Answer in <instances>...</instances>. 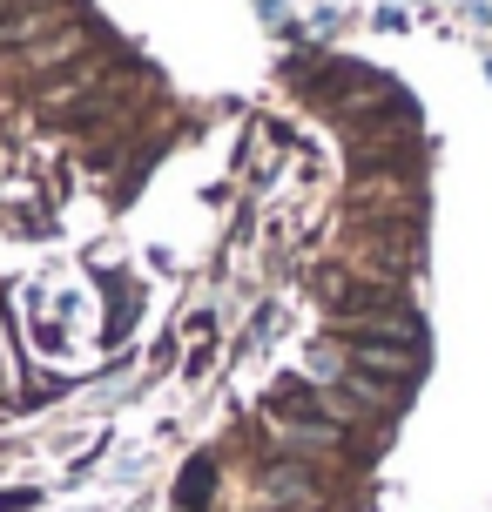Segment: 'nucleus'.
Here are the masks:
<instances>
[{"instance_id": "nucleus-1", "label": "nucleus", "mask_w": 492, "mask_h": 512, "mask_svg": "<svg viewBox=\"0 0 492 512\" xmlns=\"http://www.w3.org/2000/svg\"><path fill=\"white\" fill-rule=\"evenodd\" d=\"M317 499H324V486H317L311 465H297V459L270 465V472L257 479V506L263 512H317Z\"/></svg>"}, {"instance_id": "nucleus-2", "label": "nucleus", "mask_w": 492, "mask_h": 512, "mask_svg": "<svg viewBox=\"0 0 492 512\" xmlns=\"http://www.w3.org/2000/svg\"><path fill=\"white\" fill-rule=\"evenodd\" d=\"M351 371H364V378H385V384H412L418 378V351L412 344H385V337H358L351 351Z\"/></svg>"}]
</instances>
